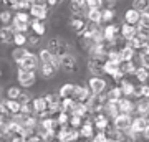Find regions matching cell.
Here are the masks:
<instances>
[{"label": "cell", "mask_w": 149, "mask_h": 142, "mask_svg": "<svg viewBox=\"0 0 149 142\" xmlns=\"http://www.w3.org/2000/svg\"><path fill=\"white\" fill-rule=\"evenodd\" d=\"M104 96L103 94H91L88 99H86L85 106L90 114H101L103 106H104Z\"/></svg>", "instance_id": "1"}, {"label": "cell", "mask_w": 149, "mask_h": 142, "mask_svg": "<svg viewBox=\"0 0 149 142\" xmlns=\"http://www.w3.org/2000/svg\"><path fill=\"white\" fill-rule=\"evenodd\" d=\"M148 107H149L148 98H144V99L139 101L138 104H134V111H138L141 117H148Z\"/></svg>", "instance_id": "25"}, {"label": "cell", "mask_w": 149, "mask_h": 142, "mask_svg": "<svg viewBox=\"0 0 149 142\" xmlns=\"http://www.w3.org/2000/svg\"><path fill=\"white\" fill-rule=\"evenodd\" d=\"M119 91H121V94L123 98H128V96H133L134 93V84L133 83H129V81H126V79H123L121 83H119Z\"/></svg>", "instance_id": "17"}, {"label": "cell", "mask_w": 149, "mask_h": 142, "mask_svg": "<svg viewBox=\"0 0 149 142\" xmlns=\"http://www.w3.org/2000/svg\"><path fill=\"white\" fill-rule=\"evenodd\" d=\"M103 37H104V42H114L119 37V28L116 25H108L103 30Z\"/></svg>", "instance_id": "12"}, {"label": "cell", "mask_w": 149, "mask_h": 142, "mask_svg": "<svg viewBox=\"0 0 149 142\" xmlns=\"http://www.w3.org/2000/svg\"><path fill=\"white\" fill-rule=\"evenodd\" d=\"M134 74H136V78L139 79V83L141 84H144L146 81H148V69L146 68H136V71H134Z\"/></svg>", "instance_id": "35"}, {"label": "cell", "mask_w": 149, "mask_h": 142, "mask_svg": "<svg viewBox=\"0 0 149 142\" xmlns=\"http://www.w3.org/2000/svg\"><path fill=\"white\" fill-rule=\"evenodd\" d=\"M91 96L90 89L86 86H74V91H73V99L78 101V103H86V99Z\"/></svg>", "instance_id": "8"}, {"label": "cell", "mask_w": 149, "mask_h": 142, "mask_svg": "<svg viewBox=\"0 0 149 142\" xmlns=\"http://www.w3.org/2000/svg\"><path fill=\"white\" fill-rule=\"evenodd\" d=\"M60 68L66 69V71H74L76 69V60H74V56H71V55L61 56L60 58Z\"/></svg>", "instance_id": "11"}, {"label": "cell", "mask_w": 149, "mask_h": 142, "mask_svg": "<svg viewBox=\"0 0 149 142\" xmlns=\"http://www.w3.org/2000/svg\"><path fill=\"white\" fill-rule=\"evenodd\" d=\"M55 142H58V141H55Z\"/></svg>", "instance_id": "55"}, {"label": "cell", "mask_w": 149, "mask_h": 142, "mask_svg": "<svg viewBox=\"0 0 149 142\" xmlns=\"http://www.w3.org/2000/svg\"><path fill=\"white\" fill-rule=\"evenodd\" d=\"M43 99H45L47 106H50V104H55V103H60V96L58 94H47Z\"/></svg>", "instance_id": "45"}, {"label": "cell", "mask_w": 149, "mask_h": 142, "mask_svg": "<svg viewBox=\"0 0 149 142\" xmlns=\"http://www.w3.org/2000/svg\"><path fill=\"white\" fill-rule=\"evenodd\" d=\"M121 37L126 40V42H131L134 37H136V26L133 25H128V23H124L121 26Z\"/></svg>", "instance_id": "15"}, {"label": "cell", "mask_w": 149, "mask_h": 142, "mask_svg": "<svg viewBox=\"0 0 149 142\" xmlns=\"http://www.w3.org/2000/svg\"><path fill=\"white\" fill-rule=\"evenodd\" d=\"M81 124H83V119H81L80 116H73V114H70L68 127H71V129H80Z\"/></svg>", "instance_id": "33"}, {"label": "cell", "mask_w": 149, "mask_h": 142, "mask_svg": "<svg viewBox=\"0 0 149 142\" xmlns=\"http://www.w3.org/2000/svg\"><path fill=\"white\" fill-rule=\"evenodd\" d=\"M70 114H73V116H80L81 119H83V117L88 116L90 112H88V109H86L85 103H78V101H74L73 109H71V112H70Z\"/></svg>", "instance_id": "16"}, {"label": "cell", "mask_w": 149, "mask_h": 142, "mask_svg": "<svg viewBox=\"0 0 149 142\" xmlns=\"http://www.w3.org/2000/svg\"><path fill=\"white\" fill-rule=\"evenodd\" d=\"M28 10H30V15H32L35 20L42 21V20H45V18L48 17V7L45 5L43 2H40V3H33Z\"/></svg>", "instance_id": "3"}, {"label": "cell", "mask_w": 149, "mask_h": 142, "mask_svg": "<svg viewBox=\"0 0 149 142\" xmlns=\"http://www.w3.org/2000/svg\"><path fill=\"white\" fill-rule=\"evenodd\" d=\"M13 30L10 26H5V28H0V43H10L13 40Z\"/></svg>", "instance_id": "23"}, {"label": "cell", "mask_w": 149, "mask_h": 142, "mask_svg": "<svg viewBox=\"0 0 149 142\" xmlns=\"http://www.w3.org/2000/svg\"><path fill=\"white\" fill-rule=\"evenodd\" d=\"M28 26H30L33 32H35V35H37V37H42L43 33H45V23H42L40 20H35V18H33V20H30V21H28Z\"/></svg>", "instance_id": "21"}, {"label": "cell", "mask_w": 149, "mask_h": 142, "mask_svg": "<svg viewBox=\"0 0 149 142\" xmlns=\"http://www.w3.org/2000/svg\"><path fill=\"white\" fill-rule=\"evenodd\" d=\"M134 56H136V55H134V50H131V48L126 46V45L119 50V58H121V63H123V61H133Z\"/></svg>", "instance_id": "22"}, {"label": "cell", "mask_w": 149, "mask_h": 142, "mask_svg": "<svg viewBox=\"0 0 149 142\" xmlns=\"http://www.w3.org/2000/svg\"><path fill=\"white\" fill-rule=\"evenodd\" d=\"M38 38H40V37H37V35H33V37H27V42H30L32 45H37Z\"/></svg>", "instance_id": "50"}, {"label": "cell", "mask_w": 149, "mask_h": 142, "mask_svg": "<svg viewBox=\"0 0 149 142\" xmlns=\"http://www.w3.org/2000/svg\"><path fill=\"white\" fill-rule=\"evenodd\" d=\"M134 96H138V98H141V99H144V98H148L149 94V88L148 84H141V86H134Z\"/></svg>", "instance_id": "31"}, {"label": "cell", "mask_w": 149, "mask_h": 142, "mask_svg": "<svg viewBox=\"0 0 149 142\" xmlns=\"http://www.w3.org/2000/svg\"><path fill=\"white\" fill-rule=\"evenodd\" d=\"M18 81H20L22 86L30 88V86L35 83V71H23V69H18Z\"/></svg>", "instance_id": "7"}, {"label": "cell", "mask_w": 149, "mask_h": 142, "mask_svg": "<svg viewBox=\"0 0 149 142\" xmlns=\"http://www.w3.org/2000/svg\"><path fill=\"white\" fill-rule=\"evenodd\" d=\"M118 71H119V64L104 60V64H103V73H106V74H109V76H113V74L118 73Z\"/></svg>", "instance_id": "26"}, {"label": "cell", "mask_w": 149, "mask_h": 142, "mask_svg": "<svg viewBox=\"0 0 149 142\" xmlns=\"http://www.w3.org/2000/svg\"><path fill=\"white\" fill-rule=\"evenodd\" d=\"M20 93H22V91L18 89V88H15V86H12V88H8V91H7V98H8V99L17 101V98L20 96Z\"/></svg>", "instance_id": "42"}, {"label": "cell", "mask_w": 149, "mask_h": 142, "mask_svg": "<svg viewBox=\"0 0 149 142\" xmlns=\"http://www.w3.org/2000/svg\"><path fill=\"white\" fill-rule=\"evenodd\" d=\"M52 58H53V55L48 51V50H42V51H40V60H42L43 64H50Z\"/></svg>", "instance_id": "40"}, {"label": "cell", "mask_w": 149, "mask_h": 142, "mask_svg": "<svg viewBox=\"0 0 149 142\" xmlns=\"http://www.w3.org/2000/svg\"><path fill=\"white\" fill-rule=\"evenodd\" d=\"M78 132H80V137H85V139L93 137L95 136V134H93V122H83L81 127L78 129Z\"/></svg>", "instance_id": "20"}, {"label": "cell", "mask_w": 149, "mask_h": 142, "mask_svg": "<svg viewBox=\"0 0 149 142\" xmlns=\"http://www.w3.org/2000/svg\"><path fill=\"white\" fill-rule=\"evenodd\" d=\"M113 121H114V124H113V126L116 127L118 131H121V132H123V131H128L129 127H131L133 117L128 116V114H118V116L114 117Z\"/></svg>", "instance_id": "5"}, {"label": "cell", "mask_w": 149, "mask_h": 142, "mask_svg": "<svg viewBox=\"0 0 149 142\" xmlns=\"http://www.w3.org/2000/svg\"><path fill=\"white\" fill-rule=\"evenodd\" d=\"M5 107H7V111H8L10 117H12V116H15V114H18V112H20V103H18V101L7 99V101H5Z\"/></svg>", "instance_id": "24"}, {"label": "cell", "mask_w": 149, "mask_h": 142, "mask_svg": "<svg viewBox=\"0 0 149 142\" xmlns=\"http://www.w3.org/2000/svg\"><path fill=\"white\" fill-rule=\"evenodd\" d=\"M18 114H23V116H33V106L32 103H27V104H20V112Z\"/></svg>", "instance_id": "39"}, {"label": "cell", "mask_w": 149, "mask_h": 142, "mask_svg": "<svg viewBox=\"0 0 149 142\" xmlns=\"http://www.w3.org/2000/svg\"><path fill=\"white\" fill-rule=\"evenodd\" d=\"M47 3L50 7H53V5H56V3H58V0H47Z\"/></svg>", "instance_id": "53"}, {"label": "cell", "mask_w": 149, "mask_h": 142, "mask_svg": "<svg viewBox=\"0 0 149 142\" xmlns=\"http://www.w3.org/2000/svg\"><path fill=\"white\" fill-rule=\"evenodd\" d=\"M113 18H114V12L111 8H106L101 12V21H111Z\"/></svg>", "instance_id": "43"}, {"label": "cell", "mask_w": 149, "mask_h": 142, "mask_svg": "<svg viewBox=\"0 0 149 142\" xmlns=\"http://www.w3.org/2000/svg\"><path fill=\"white\" fill-rule=\"evenodd\" d=\"M119 71L123 74H133L136 71V66L133 61H123V63H119Z\"/></svg>", "instance_id": "28"}, {"label": "cell", "mask_w": 149, "mask_h": 142, "mask_svg": "<svg viewBox=\"0 0 149 142\" xmlns=\"http://www.w3.org/2000/svg\"><path fill=\"white\" fill-rule=\"evenodd\" d=\"M73 91H74V84H70V83L63 84L60 88V93H58L60 99H66V98H71L73 99Z\"/></svg>", "instance_id": "18"}, {"label": "cell", "mask_w": 149, "mask_h": 142, "mask_svg": "<svg viewBox=\"0 0 149 142\" xmlns=\"http://www.w3.org/2000/svg\"><path fill=\"white\" fill-rule=\"evenodd\" d=\"M103 111H104V116H106V117L114 119V117L119 114V109H118V101H104Z\"/></svg>", "instance_id": "10"}, {"label": "cell", "mask_w": 149, "mask_h": 142, "mask_svg": "<svg viewBox=\"0 0 149 142\" xmlns=\"http://www.w3.org/2000/svg\"><path fill=\"white\" fill-rule=\"evenodd\" d=\"M3 3H5V5H8V7H12V3H13V0H3Z\"/></svg>", "instance_id": "54"}, {"label": "cell", "mask_w": 149, "mask_h": 142, "mask_svg": "<svg viewBox=\"0 0 149 142\" xmlns=\"http://www.w3.org/2000/svg\"><path fill=\"white\" fill-rule=\"evenodd\" d=\"M129 131L134 132V134H138V136H143L144 139H148V131H149L148 117H141L139 116V117H136V119H133Z\"/></svg>", "instance_id": "2"}, {"label": "cell", "mask_w": 149, "mask_h": 142, "mask_svg": "<svg viewBox=\"0 0 149 142\" xmlns=\"http://www.w3.org/2000/svg\"><path fill=\"white\" fill-rule=\"evenodd\" d=\"M85 5L90 8V10H101L103 7V0H86Z\"/></svg>", "instance_id": "38"}, {"label": "cell", "mask_w": 149, "mask_h": 142, "mask_svg": "<svg viewBox=\"0 0 149 142\" xmlns=\"http://www.w3.org/2000/svg\"><path fill=\"white\" fill-rule=\"evenodd\" d=\"M78 142H80V141H78Z\"/></svg>", "instance_id": "57"}, {"label": "cell", "mask_w": 149, "mask_h": 142, "mask_svg": "<svg viewBox=\"0 0 149 142\" xmlns=\"http://www.w3.org/2000/svg\"><path fill=\"white\" fill-rule=\"evenodd\" d=\"M93 142H108V139H106V136H104V134L100 131L98 134H95V137H93Z\"/></svg>", "instance_id": "48"}, {"label": "cell", "mask_w": 149, "mask_h": 142, "mask_svg": "<svg viewBox=\"0 0 149 142\" xmlns=\"http://www.w3.org/2000/svg\"><path fill=\"white\" fill-rule=\"evenodd\" d=\"M28 50H25V48L23 46H20V48H15V50H13V53H12V56H13V60H15L17 63H20L22 60L25 58V56H27L28 55Z\"/></svg>", "instance_id": "30"}, {"label": "cell", "mask_w": 149, "mask_h": 142, "mask_svg": "<svg viewBox=\"0 0 149 142\" xmlns=\"http://www.w3.org/2000/svg\"><path fill=\"white\" fill-rule=\"evenodd\" d=\"M88 89H90L91 94H101L103 91L106 89V81L101 79L100 76H93L88 81Z\"/></svg>", "instance_id": "4"}, {"label": "cell", "mask_w": 149, "mask_h": 142, "mask_svg": "<svg viewBox=\"0 0 149 142\" xmlns=\"http://www.w3.org/2000/svg\"><path fill=\"white\" fill-rule=\"evenodd\" d=\"M93 122H95V126L98 127L100 131H104V129L109 126V121H108V117L104 116V114H95Z\"/></svg>", "instance_id": "19"}, {"label": "cell", "mask_w": 149, "mask_h": 142, "mask_svg": "<svg viewBox=\"0 0 149 142\" xmlns=\"http://www.w3.org/2000/svg\"><path fill=\"white\" fill-rule=\"evenodd\" d=\"M17 101L20 103V104H27V103H32V98L28 93H20V96L17 98Z\"/></svg>", "instance_id": "46"}, {"label": "cell", "mask_w": 149, "mask_h": 142, "mask_svg": "<svg viewBox=\"0 0 149 142\" xmlns=\"http://www.w3.org/2000/svg\"><path fill=\"white\" fill-rule=\"evenodd\" d=\"M71 2H73V3H76L78 7H81V8H83V7H85V2H86V0H71Z\"/></svg>", "instance_id": "52"}, {"label": "cell", "mask_w": 149, "mask_h": 142, "mask_svg": "<svg viewBox=\"0 0 149 142\" xmlns=\"http://www.w3.org/2000/svg\"><path fill=\"white\" fill-rule=\"evenodd\" d=\"M25 142H42V141H40V137H38V136H35V134H33V136L27 137V139H25Z\"/></svg>", "instance_id": "49"}, {"label": "cell", "mask_w": 149, "mask_h": 142, "mask_svg": "<svg viewBox=\"0 0 149 142\" xmlns=\"http://www.w3.org/2000/svg\"><path fill=\"white\" fill-rule=\"evenodd\" d=\"M13 18L17 21H20V23H28L30 21V15H28L27 12H17V15Z\"/></svg>", "instance_id": "41"}, {"label": "cell", "mask_w": 149, "mask_h": 142, "mask_svg": "<svg viewBox=\"0 0 149 142\" xmlns=\"http://www.w3.org/2000/svg\"><path fill=\"white\" fill-rule=\"evenodd\" d=\"M85 26H86V23L83 21V18H81V17H76V18H73V21H71V28H73L76 33H80Z\"/></svg>", "instance_id": "34"}, {"label": "cell", "mask_w": 149, "mask_h": 142, "mask_svg": "<svg viewBox=\"0 0 149 142\" xmlns=\"http://www.w3.org/2000/svg\"><path fill=\"white\" fill-rule=\"evenodd\" d=\"M32 106H33V112H35L37 116H40V114H43V112H47V107H48L43 98H35V99L32 101Z\"/></svg>", "instance_id": "14"}, {"label": "cell", "mask_w": 149, "mask_h": 142, "mask_svg": "<svg viewBox=\"0 0 149 142\" xmlns=\"http://www.w3.org/2000/svg\"><path fill=\"white\" fill-rule=\"evenodd\" d=\"M118 109H119V114H128V116H131L134 112L133 101H129L128 98H121V99L118 101Z\"/></svg>", "instance_id": "9"}, {"label": "cell", "mask_w": 149, "mask_h": 142, "mask_svg": "<svg viewBox=\"0 0 149 142\" xmlns=\"http://www.w3.org/2000/svg\"><path fill=\"white\" fill-rule=\"evenodd\" d=\"M55 73V69L50 66V64H42V74H43V78H52Z\"/></svg>", "instance_id": "44"}, {"label": "cell", "mask_w": 149, "mask_h": 142, "mask_svg": "<svg viewBox=\"0 0 149 142\" xmlns=\"http://www.w3.org/2000/svg\"><path fill=\"white\" fill-rule=\"evenodd\" d=\"M12 42L17 45V48H20V46H23V45L27 43V35H25V33H15Z\"/></svg>", "instance_id": "37"}, {"label": "cell", "mask_w": 149, "mask_h": 142, "mask_svg": "<svg viewBox=\"0 0 149 142\" xmlns=\"http://www.w3.org/2000/svg\"><path fill=\"white\" fill-rule=\"evenodd\" d=\"M0 21H2V23H10L12 21V13L8 10L2 12V13H0Z\"/></svg>", "instance_id": "47"}, {"label": "cell", "mask_w": 149, "mask_h": 142, "mask_svg": "<svg viewBox=\"0 0 149 142\" xmlns=\"http://www.w3.org/2000/svg\"><path fill=\"white\" fill-rule=\"evenodd\" d=\"M133 10L136 12H148V0H134V5H133Z\"/></svg>", "instance_id": "36"}, {"label": "cell", "mask_w": 149, "mask_h": 142, "mask_svg": "<svg viewBox=\"0 0 149 142\" xmlns=\"http://www.w3.org/2000/svg\"><path fill=\"white\" fill-rule=\"evenodd\" d=\"M103 64H104V60L91 58L90 61H88V69H90L95 76H98V74L103 73Z\"/></svg>", "instance_id": "13"}, {"label": "cell", "mask_w": 149, "mask_h": 142, "mask_svg": "<svg viewBox=\"0 0 149 142\" xmlns=\"http://www.w3.org/2000/svg\"><path fill=\"white\" fill-rule=\"evenodd\" d=\"M0 137H2V136H0Z\"/></svg>", "instance_id": "56"}, {"label": "cell", "mask_w": 149, "mask_h": 142, "mask_svg": "<svg viewBox=\"0 0 149 142\" xmlns=\"http://www.w3.org/2000/svg\"><path fill=\"white\" fill-rule=\"evenodd\" d=\"M18 66H20V69H23V71H35L37 66H38V58L35 55H32V53H28L27 56L18 63Z\"/></svg>", "instance_id": "6"}, {"label": "cell", "mask_w": 149, "mask_h": 142, "mask_svg": "<svg viewBox=\"0 0 149 142\" xmlns=\"http://www.w3.org/2000/svg\"><path fill=\"white\" fill-rule=\"evenodd\" d=\"M121 98H123V94H121V91H119L118 86H114L113 89H109L106 93V96H104V99L106 101H119Z\"/></svg>", "instance_id": "29"}, {"label": "cell", "mask_w": 149, "mask_h": 142, "mask_svg": "<svg viewBox=\"0 0 149 142\" xmlns=\"http://www.w3.org/2000/svg\"><path fill=\"white\" fill-rule=\"evenodd\" d=\"M124 20H126V23L128 25H138V21H139V12H136V10H128L126 12V15H124Z\"/></svg>", "instance_id": "27"}, {"label": "cell", "mask_w": 149, "mask_h": 142, "mask_svg": "<svg viewBox=\"0 0 149 142\" xmlns=\"http://www.w3.org/2000/svg\"><path fill=\"white\" fill-rule=\"evenodd\" d=\"M88 20L95 25L101 23V10H88Z\"/></svg>", "instance_id": "32"}, {"label": "cell", "mask_w": 149, "mask_h": 142, "mask_svg": "<svg viewBox=\"0 0 149 142\" xmlns=\"http://www.w3.org/2000/svg\"><path fill=\"white\" fill-rule=\"evenodd\" d=\"M10 142H25V139H23V137H20V136H13Z\"/></svg>", "instance_id": "51"}]
</instances>
